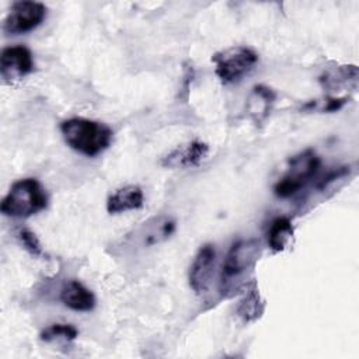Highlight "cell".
Returning <instances> with one entry per match:
<instances>
[{
    "label": "cell",
    "instance_id": "6da1fadb",
    "mask_svg": "<svg viewBox=\"0 0 359 359\" xmlns=\"http://www.w3.org/2000/svg\"><path fill=\"white\" fill-rule=\"evenodd\" d=\"M261 252V243L255 238L238 240L230 247L222 266L220 292L223 296H233L250 285L248 275L255 268Z\"/></svg>",
    "mask_w": 359,
    "mask_h": 359
},
{
    "label": "cell",
    "instance_id": "7a4b0ae2",
    "mask_svg": "<svg viewBox=\"0 0 359 359\" xmlns=\"http://www.w3.org/2000/svg\"><path fill=\"white\" fill-rule=\"evenodd\" d=\"M60 132L70 149L87 157L105 151L114 139V132L108 125L81 116L62 121Z\"/></svg>",
    "mask_w": 359,
    "mask_h": 359
},
{
    "label": "cell",
    "instance_id": "3957f363",
    "mask_svg": "<svg viewBox=\"0 0 359 359\" xmlns=\"http://www.w3.org/2000/svg\"><path fill=\"white\" fill-rule=\"evenodd\" d=\"M48 206V194L42 184L32 177L15 181L0 203V212L8 217L25 219Z\"/></svg>",
    "mask_w": 359,
    "mask_h": 359
},
{
    "label": "cell",
    "instance_id": "277c9868",
    "mask_svg": "<svg viewBox=\"0 0 359 359\" xmlns=\"http://www.w3.org/2000/svg\"><path fill=\"white\" fill-rule=\"evenodd\" d=\"M321 158L313 149H306L289 158L286 172L273 185L278 198H290L300 192L320 171Z\"/></svg>",
    "mask_w": 359,
    "mask_h": 359
},
{
    "label": "cell",
    "instance_id": "5b68a950",
    "mask_svg": "<svg viewBox=\"0 0 359 359\" xmlns=\"http://www.w3.org/2000/svg\"><path fill=\"white\" fill-rule=\"evenodd\" d=\"M215 74L223 84H234L243 80L258 63V55L248 46H230L212 56Z\"/></svg>",
    "mask_w": 359,
    "mask_h": 359
},
{
    "label": "cell",
    "instance_id": "8992f818",
    "mask_svg": "<svg viewBox=\"0 0 359 359\" xmlns=\"http://www.w3.org/2000/svg\"><path fill=\"white\" fill-rule=\"evenodd\" d=\"M48 8L39 1H15L13 3L3 22L6 35H21L38 28L46 18Z\"/></svg>",
    "mask_w": 359,
    "mask_h": 359
},
{
    "label": "cell",
    "instance_id": "52a82bcc",
    "mask_svg": "<svg viewBox=\"0 0 359 359\" xmlns=\"http://www.w3.org/2000/svg\"><path fill=\"white\" fill-rule=\"evenodd\" d=\"M35 70L32 52L24 45L7 46L0 55V76L4 83H13Z\"/></svg>",
    "mask_w": 359,
    "mask_h": 359
},
{
    "label": "cell",
    "instance_id": "ba28073f",
    "mask_svg": "<svg viewBox=\"0 0 359 359\" xmlns=\"http://www.w3.org/2000/svg\"><path fill=\"white\" fill-rule=\"evenodd\" d=\"M215 261H216V250L215 245L208 243L203 244L196 255L194 257V261L189 268L188 273V280L191 289L196 294H202L209 289L210 279L213 275V268H215Z\"/></svg>",
    "mask_w": 359,
    "mask_h": 359
},
{
    "label": "cell",
    "instance_id": "9c48e42d",
    "mask_svg": "<svg viewBox=\"0 0 359 359\" xmlns=\"http://www.w3.org/2000/svg\"><path fill=\"white\" fill-rule=\"evenodd\" d=\"M209 153L208 143L202 140H191L182 143L168 151L160 161L165 168H192L198 167Z\"/></svg>",
    "mask_w": 359,
    "mask_h": 359
},
{
    "label": "cell",
    "instance_id": "30bf717a",
    "mask_svg": "<svg viewBox=\"0 0 359 359\" xmlns=\"http://www.w3.org/2000/svg\"><path fill=\"white\" fill-rule=\"evenodd\" d=\"M60 302L73 311H93L95 307L94 293L77 279H69L60 289Z\"/></svg>",
    "mask_w": 359,
    "mask_h": 359
},
{
    "label": "cell",
    "instance_id": "8fae6325",
    "mask_svg": "<svg viewBox=\"0 0 359 359\" xmlns=\"http://www.w3.org/2000/svg\"><path fill=\"white\" fill-rule=\"evenodd\" d=\"M144 205V195L139 185H125L112 192L107 199V212L116 215L129 210H137Z\"/></svg>",
    "mask_w": 359,
    "mask_h": 359
},
{
    "label": "cell",
    "instance_id": "7c38bea8",
    "mask_svg": "<svg viewBox=\"0 0 359 359\" xmlns=\"http://www.w3.org/2000/svg\"><path fill=\"white\" fill-rule=\"evenodd\" d=\"M275 98H276V94L271 87L265 84H258L252 87L247 108L254 122L261 123L269 115L271 108L275 102Z\"/></svg>",
    "mask_w": 359,
    "mask_h": 359
},
{
    "label": "cell",
    "instance_id": "4fadbf2b",
    "mask_svg": "<svg viewBox=\"0 0 359 359\" xmlns=\"http://www.w3.org/2000/svg\"><path fill=\"white\" fill-rule=\"evenodd\" d=\"M293 231L292 220L287 216L275 217L268 229V247L273 252L283 251L289 245Z\"/></svg>",
    "mask_w": 359,
    "mask_h": 359
},
{
    "label": "cell",
    "instance_id": "5bb4252c",
    "mask_svg": "<svg viewBox=\"0 0 359 359\" xmlns=\"http://www.w3.org/2000/svg\"><path fill=\"white\" fill-rule=\"evenodd\" d=\"M320 83L328 91H335L337 87L341 84H353L356 86L358 81V67L356 66H335L324 70L320 76Z\"/></svg>",
    "mask_w": 359,
    "mask_h": 359
},
{
    "label": "cell",
    "instance_id": "9a60e30c",
    "mask_svg": "<svg viewBox=\"0 0 359 359\" xmlns=\"http://www.w3.org/2000/svg\"><path fill=\"white\" fill-rule=\"evenodd\" d=\"M262 313H264V302L261 299L257 282L251 280V283L245 287V296L240 302L237 314L245 323H250L259 318Z\"/></svg>",
    "mask_w": 359,
    "mask_h": 359
},
{
    "label": "cell",
    "instance_id": "2e32d148",
    "mask_svg": "<svg viewBox=\"0 0 359 359\" xmlns=\"http://www.w3.org/2000/svg\"><path fill=\"white\" fill-rule=\"evenodd\" d=\"M79 337V330L73 324L66 323H56L39 334V339L45 342H52L55 339H63V341H74Z\"/></svg>",
    "mask_w": 359,
    "mask_h": 359
},
{
    "label": "cell",
    "instance_id": "e0dca14e",
    "mask_svg": "<svg viewBox=\"0 0 359 359\" xmlns=\"http://www.w3.org/2000/svg\"><path fill=\"white\" fill-rule=\"evenodd\" d=\"M349 101V97H331L327 95L323 100L310 101L303 105V109H311V111H320V112H337L339 111L346 102Z\"/></svg>",
    "mask_w": 359,
    "mask_h": 359
},
{
    "label": "cell",
    "instance_id": "ac0fdd59",
    "mask_svg": "<svg viewBox=\"0 0 359 359\" xmlns=\"http://www.w3.org/2000/svg\"><path fill=\"white\" fill-rule=\"evenodd\" d=\"M18 238H20L21 244L24 245V248L31 255H34V257H42L43 255V250H42V245H41L38 237L29 229H21L18 231Z\"/></svg>",
    "mask_w": 359,
    "mask_h": 359
}]
</instances>
